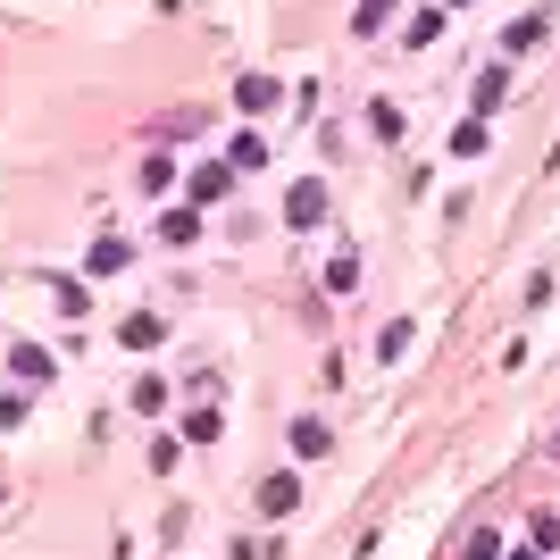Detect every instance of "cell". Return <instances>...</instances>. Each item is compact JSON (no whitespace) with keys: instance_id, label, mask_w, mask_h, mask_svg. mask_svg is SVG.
<instances>
[{"instance_id":"1","label":"cell","mask_w":560,"mask_h":560,"mask_svg":"<svg viewBox=\"0 0 560 560\" xmlns=\"http://www.w3.org/2000/svg\"><path fill=\"white\" fill-rule=\"evenodd\" d=\"M285 218H293V226H318V218H326V184H293V193H285Z\"/></svg>"},{"instance_id":"2","label":"cell","mask_w":560,"mask_h":560,"mask_svg":"<svg viewBox=\"0 0 560 560\" xmlns=\"http://www.w3.org/2000/svg\"><path fill=\"white\" fill-rule=\"evenodd\" d=\"M260 510H268V519H293V510H301V485H293V477H268V485H260Z\"/></svg>"},{"instance_id":"3","label":"cell","mask_w":560,"mask_h":560,"mask_svg":"<svg viewBox=\"0 0 560 560\" xmlns=\"http://www.w3.org/2000/svg\"><path fill=\"white\" fill-rule=\"evenodd\" d=\"M118 335H126V352H151V343H159V335H168V326H159L151 310H134V318L118 326Z\"/></svg>"},{"instance_id":"4","label":"cell","mask_w":560,"mask_h":560,"mask_svg":"<svg viewBox=\"0 0 560 560\" xmlns=\"http://www.w3.org/2000/svg\"><path fill=\"white\" fill-rule=\"evenodd\" d=\"M235 109H251V118L276 109V84H268V76H243V84H235Z\"/></svg>"},{"instance_id":"5","label":"cell","mask_w":560,"mask_h":560,"mask_svg":"<svg viewBox=\"0 0 560 560\" xmlns=\"http://www.w3.org/2000/svg\"><path fill=\"white\" fill-rule=\"evenodd\" d=\"M502 101H510V76H502V67H485V76H477V109H485V118H494Z\"/></svg>"},{"instance_id":"6","label":"cell","mask_w":560,"mask_h":560,"mask_svg":"<svg viewBox=\"0 0 560 560\" xmlns=\"http://www.w3.org/2000/svg\"><path fill=\"white\" fill-rule=\"evenodd\" d=\"M226 193V159H201L193 168V201H218Z\"/></svg>"},{"instance_id":"7","label":"cell","mask_w":560,"mask_h":560,"mask_svg":"<svg viewBox=\"0 0 560 560\" xmlns=\"http://www.w3.org/2000/svg\"><path fill=\"white\" fill-rule=\"evenodd\" d=\"M17 377L42 385V377H51V352H42V343H17Z\"/></svg>"},{"instance_id":"8","label":"cell","mask_w":560,"mask_h":560,"mask_svg":"<svg viewBox=\"0 0 560 560\" xmlns=\"http://www.w3.org/2000/svg\"><path fill=\"white\" fill-rule=\"evenodd\" d=\"M535 42H544V17H519V26L502 34V51H535Z\"/></svg>"},{"instance_id":"9","label":"cell","mask_w":560,"mask_h":560,"mask_svg":"<svg viewBox=\"0 0 560 560\" xmlns=\"http://www.w3.org/2000/svg\"><path fill=\"white\" fill-rule=\"evenodd\" d=\"M293 452H301V460L326 452V427H318V418H301V427H293Z\"/></svg>"},{"instance_id":"10","label":"cell","mask_w":560,"mask_h":560,"mask_svg":"<svg viewBox=\"0 0 560 560\" xmlns=\"http://www.w3.org/2000/svg\"><path fill=\"white\" fill-rule=\"evenodd\" d=\"M51 301H59L67 318H84V285H67V276H51Z\"/></svg>"},{"instance_id":"11","label":"cell","mask_w":560,"mask_h":560,"mask_svg":"<svg viewBox=\"0 0 560 560\" xmlns=\"http://www.w3.org/2000/svg\"><path fill=\"white\" fill-rule=\"evenodd\" d=\"M452 151H460V159H477V151H485V118H469V126H460V134H452Z\"/></svg>"},{"instance_id":"12","label":"cell","mask_w":560,"mask_h":560,"mask_svg":"<svg viewBox=\"0 0 560 560\" xmlns=\"http://www.w3.org/2000/svg\"><path fill=\"white\" fill-rule=\"evenodd\" d=\"M385 9H393V0H360V34H368V26H385Z\"/></svg>"}]
</instances>
